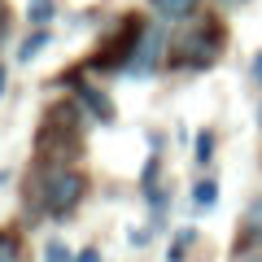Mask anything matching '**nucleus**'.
I'll list each match as a JSON object with an SVG mask.
<instances>
[{
	"mask_svg": "<svg viewBox=\"0 0 262 262\" xmlns=\"http://www.w3.org/2000/svg\"><path fill=\"white\" fill-rule=\"evenodd\" d=\"M83 196H88V175L66 166V162H53V166L39 162V170L31 175V188H27V201H35L39 214H48V219L75 214Z\"/></svg>",
	"mask_w": 262,
	"mask_h": 262,
	"instance_id": "1",
	"label": "nucleus"
},
{
	"mask_svg": "<svg viewBox=\"0 0 262 262\" xmlns=\"http://www.w3.org/2000/svg\"><path fill=\"white\" fill-rule=\"evenodd\" d=\"M223 44H227V35L214 18H192L175 35V53L170 57H175L179 70H210L223 57Z\"/></svg>",
	"mask_w": 262,
	"mask_h": 262,
	"instance_id": "2",
	"label": "nucleus"
},
{
	"mask_svg": "<svg viewBox=\"0 0 262 262\" xmlns=\"http://www.w3.org/2000/svg\"><path fill=\"white\" fill-rule=\"evenodd\" d=\"M162 48H166V31L153 22V27H140V39H136V53H131V61H127V75H136V79H144V75H153L162 66Z\"/></svg>",
	"mask_w": 262,
	"mask_h": 262,
	"instance_id": "3",
	"label": "nucleus"
},
{
	"mask_svg": "<svg viewBox=\"0 0 262 262\" xmlns=\"http://www.w3.org/2000/svg\"><path fill=\"white\" fill-rule=\"evenodd\" d=\"M258 245H262V196H253L245 206V219H241V245H236V253H253Z\"/></svg>",
	"mask_w": 262,
	"mask_h": 262,
	"instance_id": "4",
	"label": "nucleus"
},
{
	"mask_svg": "<svg viewBox=\"0 0 262 262\" xmlns=\"http://www.w3.org/2000/svg\"><path fill=\"white\" fill-rule=\"evenodd\" d=\"M75 101L83 105V110L92 114L96 122H114V101L101 92V88H92V83H79V88H75Z\"/></svg>",
	"mask_w": 262,
	"mask_h": 262,
	"instance_id": "5",
	"label": "nucleus"
},
{
	"mask_svg": "<svg viewBox=\"0 0 262 262\" xmlns=\"http://www.w3.org/2000/svg\"><path fill=\"white\" fill-rule=\"evenodd\" d=\"M196 245V227H179L175 232V241H170V249H166V262H188V249Z\"/></svg>",
	"mask_w": 262,
	"mask_h": 262,
	"instance_id": "6",
	"label": "nucleus"
},
{
	"mask_svg": "<svg viewBox=\"0 0 262 262\" xmlns=\"http://www.w3.org/2000/svg\"><path fill=\"white\" fill-rule=\"evenodd\" d=\"M214 201H219V184H214V179H196V184H192V206L196 210H210Z\"/></svg>",
	"mask_w": 262,
	"mask_h": 262,
	"instance_id": "7",
	"label": "nucleus"
},
{
	"mask_svg": "<svg viewBox=\"0 0 262 262\" xmlns=\"http://www.w3.org/2000/svg\"><path fill=\"white\" fill-rule=\"evenodd\" d=\"M44 48H48V27H35V35H31L27 44L18 48V61H35V57L44 53Z\"/></svg>",
	"mask_w": 262,
	"mask_h": 262,
	"instance_id": "8",
	"label": "nucleus"
},
{
	"mask_svg": "<svg viewBox=\"0 0 262 262\" xmlns=\"http://www.w3.org/2000/svg\"><path fill=\"white\" fill-rule=\"evenodd\" d=\"M192 158H196V166H210V162H214V131H196V153H192Z\"/></svg>",
	"mask_w": 262,
	"mask_h": 262,
	"instance_id": "9",
	"label": "nucleus"
},
{
	"mask_svg": "<svg viewBox=\"0 0 262 262\" xmlns=\"http://www.w3.org/2000/svg\"><path fill=\"white\" fill-rule=\"evenodd\" d=\"M192 5H196V0H153V9H158L162 18H188Z\"/></svg>",
	"mask_w": 262,
	"mask_h": 262,
	"instance_id": "10",
	"label": "nucleus"
},
{
	"mask_svg": "<svg viewBox=\"0 0 262 262\" xmlns=\"http://www.w3.org/2000/svg\"><path fill=\"white\" fill-rule=\"evenodd\" d=\"M44 262H75V253H70V245L61 236H48L44 241Z\"/></svg>",
	"mask_w": 262,
	"mask_h": 262,
	"instance_id": "11",
	"label": "nucleus"
},
{
	"mask_svg": "<svg viewBox=\"0 0 262 262\" xmlns=\"http://www.w3.org/2000/svg\"><path fill=\"white\" fill-rule=\"evenodd\" d=\"M0 262H22V241L0 227Z\"/></svg>",
	"mask_w": 262,
	"mask_h": 262,
	"instance_id": "12",
	"label": "nucleus"
},
{
	"mask_svg": "<svg viewBox=\"0 0 262 262\" xmlns=\"http://www.w3.org/2000/svg\"><path fill=\"white\" fill-rule=\"evenodd\" d=\"M31 27H48L53 22V0H31Z\"/></svg>",
	"mask_w": 262,
	"mask_h": 262,
	"instance_id": "13",
	"label": "nucleus"
},
{
	"mask_svg": "<svg viewBox=\"0 0 262 262\" xmlns=\"http://www.w3.org/2000/svg\"><path fill=\"white\" fill-rule=\"evenodd\" d=\"M158 170H162L158 153H149V162H144V175H140V188H153V184H158Z\"/></svg>",
	"mask_w": 262,
	"mask_h": 262,
	"instance_id": "14",
	"label": "nucleus"
},
{
	"mask_svg": "<svg viewBox=\"0 0 262 262\" xmlns=\"http://www.w3.org/2000/svg\"><path fill=\"white\" fill-rule=\"evenodd\" d=\"M75 262H101V249H96V245H88V249L75 253Z\"/></svg>",
	"mask_w": 262,
	"mask_h": 262,
	"instance_id": "15",
	"label": "nucleus"
},
{
	"mask_svg": "<svg viewBox=\"0 0 262 262\" xmlns=\"http://www.w3.org/2000/svg\"><path fill=\"white\" fill-rule=\"evenodd\" d=\"M253 75L262 79V48H258V57H253Z\"/></svg>",
	"mask_w": 262,
	"mask_h": 262,
	"instance_id": "16",
	"label": "nucleus"
},
{
	"mask_svg": "<svg viewBox=\"0 0 262 262\" xmlns=\"http://www.w3.org/2000/svg\"><path fill=\"white\" fill-rule=\"evenodd\" d=\"M241 262H262V253H241Z\"/></svg>",
	"mask_w": 262,
	"mask_h": 262,
	"instance_id": "17",
	"label": "nucleus"
},
{
	"mask_svg": "<svg viewBox=\"0 0 262 262\" xmlns=\"http://www.w3.org/2000/svg\"><path fill=\"white\" fill-rule=\"evenodd\" d=\"M0 96H5V66H0Z\"/></svg>",
	"mask_w": 262,
	"mask_h": 262,
	"instance_id": "18",
	"label": "nucleus"
},
{
	"mask_svg": "<svg viewBox=\"0 0 262 262\" xmlns=\"http://www.w3.org/2000/svg\"><path fill=\"white\" fill-rule=\"evenodd\" d=\"M223 5H245V0H223Z\"/></svg>",
	"mask_w": 262,
	"mask_h": 262,
	"instance_id": "19",
	"label": "nucleus"
},
{
	"mask_svg": "<svg viewBox=\"0 0 262 262\" xmlns=\"http://www.w3.org/2000/svg\"><path fill=\"white\" fill-rule=\"evenodd\" d=\"M258 122H262V105H258Z\"/></svg>",
	"mask_w": 262,
	"mask_h": 262,
	"instance_id": "20",
	"label": "nucleus"
}]
</instances>
